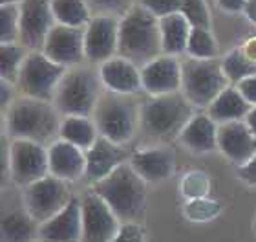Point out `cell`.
<instances>
[{
	"label": "cell",
	"instance_id": "24",
	"mask_svg": "<svg viewBox=\"0 0 256 242\" xmlns=\"http://www.w3.org/2000/svg\"><path fill=\"white\" fill-rule=\"evenodd\" d=\"M161 30V44H163V54L166 55H180L187 54V43L190 35V24L187 19L178 11L172 15H165L160 19Z\"/></svg>",
	"mask_w": 256,
	"mask_h": 242
},
{
	"label": "cell",
	"instance_id": "41",
	"mask_svg": "<svg viewBox=\"0 0 256 242\" xmlns=\"http://www.w3.org/2000/svg\"><path fill=\"white\" fill-rule=\"evenodd\" d=\"M244 52H246L252 61H256V39H251V41L244 46Z\"/></svg>",
	"mask_w": 256,
	"mask_h": 242
},
{
	"label": "cell",
	"instance_id": "37",
	"mask_svg": "<svg viewBox=\"0 0 256 242\" xmlns=\"http://www.w3.org/2000/svg\"><path fill=\"white\" fill-rule=\"evenodd\" d=\"M236 86L240 88V92L244 94V97H246L247 101L251 103L252 107H256V76L247 77V79H244Z\"/></svg>",
	"mask_w": 256,
	"mask_h": 242
},
{
	"label": "cell",
	"instance_id": "35",
	"mask_svg": "<svg viewBox=\"0 0 256 242\" xmlns=\"http://www.w3.org/2000/svg\"><path fill=\"white\" fill-rule=\"evenodd\" d=\"M112 242H144V227L139 222H121Z\"/></svg>",
	"mask_w": 256,
	"mask_h": 242
},
{
	"label": "cell",
	"instance_id": "9",
	"mask_svg": "<svg viewBox=\"0 0 256 242\" xmlns=\"http://www.w3.org/2000/svg\"><path fill=\"white\" fill-rule=\"evenodd\" d=\"M72 196L74 194L70 193L68 182H64L54 174H48L26 185L22 193L24 207L38 224L54 218L59 211H62L68 205Z\"/></svg>",
	"mask_w": 256,
	"mask_h": 242
},
{
	"label": "cell",
	"instance_id": "25",
	"mask_svg": "<svg viewBox=\"0 0 256 242\" xmlns=\"http://www.w3.org/2000/svg\"><path fill=\"white\" fill-rule=\"evenodd\" d=\"M38 224L28 209L4 211L2 215V242H33L38 238Z\"/></svg>",
	"mask_w": 256,
	"mask_h": 242
},
{
	"label": "cell",
	"instance_id": "29",
	"mask_svg": "<svg viewBox=\"0 0 256 242\" xmlns=\"http://www.w3.org/2000/svg\"><path fill=\"white\" fill-rule=\"evenodd\" d=\"M222 68L230 85H238L244 79L256 76V61H252L244 52V48H234L222 59Z\"/></svg>",
	"mask_w": 256,
	"mask_h": 242
},
{
	"label": "cell",
	"instance_id": "3",
	"mask_svg": "<svg viewBox=\"0 0 256 242\" xmlns=\"http://www.w3.org/2000/svg\"><path fill=\"white\" fill-rule=\"evenodd\" d=\"M196 114V107L183 92L148 96L141 103V127L148 140L168 143L180 140V134Z\"/></svg>",
	"mask_w": 256,
	"mask_h": 242
},
{
	"label": "cell",
	"instance_id": "38",
	"mask_svg": "<svg viewBox=\"0 0 256 242\" xmlns=\"http://www.w3.org/2000/svg\"><path fill=\"white\" fill-rule=\"evenodd\" d=\"M216 4L220 6V10H224L225 13H242L247 10L249 0H216Z\"/></svg>",
	"mask_w": 256,
	"mask_h": 242
},
{
	"label": "cell",
	"instance_id": "11",
	"mask_svg": "<svg viewBox=\"0 0 256 242\" xmlns=\"http://www.w3.org/2000/svg\"><path fill=\"white\" fill-rule=\"evenodd\" d=\"M82 207V240L80 242H112L118 235L121 220L112 207L90 189L80 196Z\"/></svg>",
	"mask_w": 256,
	"mask_h": 242
},
{
	"label": "cell",
	"instance_id": "5",
	"mask_svg": "<svg viewBox=\"0 0 256 242\" xmlns=\"http://www.w3.org/2000/svg\"><path fill=\"white\" fill-rule=\"evenodd\" d=\"M104 92L101 74L94 66L79 65L66 70L54 97L60 116H94L97 101Z\"/></svg>",
	"mask_w": 256,
	"mask_h": 242
},
{
	"label": "cell",
	"instance_id": "22",
	"mask_svg": "<svg viewBox=\"0 0 256 242\" xmlns=\"http://www.w3.org/2000/svg\"><path fill=\"white\" fill-rule=\"evenodd\" d=\"M180 141L198 154L216 151L218 149V123L207 112H196L180 134Z\"/></svg>",
	"mask_w": 256,
	"mask_h": 242
},
{
	"label": "cell",
	"instance_id": "31",
	"mask_svg": "<svg viewBox=\"0 0 256 242\" xmlns=\"http://www.w3.org/2000/svg\"><path fill=\"white\" fill-rule=\"evenodd\" d=\"M20 39V4L0 8V44L18 43Z\"/></svg>",
	"mask_w": 256,
	"mask_h": 242
},
{
	"label": "cell",
	"instance_id": "40",
	"mask_svg": "<svg viewBox=\"0 0 256 242\" xmlns=\"http://www.w3.org/2000/svg\"><path fill=\"white\" fill-rule=\"evenodd\" d=\"M246 123L249 125V129H251L252 132H254V136H256V107H252L251 112L246 116Z\"/></svg>",
	"mask_w": 256,
	"mask_h": 242
},
{
	"label": "cell",
	"instance_id": "23",
	"mask_svg": "<svg viewBox=\"0 0 256 242\" xmlns=\"http://www.w3.org/2000/svg\"><path fill=\"white\" fill-rule=\"evenodd\" d=\"M252 105L247 101L240 88L236 85H229L216 99H214L207 108V114L218 125L229 123V121H238L246 119V116L251 112Z\"/></svg>",
	"mask_w": 256,
	"mask_h": 242
},
{
	"label": "cell",
	"instance_id": "2",
	"mask_svg": "<svg viewBox=\"0 0 256 242\" xmlns=\"http://www.w3.org/2000/svg\"><path fill=\"white\" fill-rule=\"evenodd\" d=\"M118 55L126 57L139 68L163 55L160 19L138 2L119 19Z\"/></svg>",
	"mask_w": 256,
	"mask_h": 242
},
{
	"label": "cell",
	"instance_id": "15",
	"mask_svg": "<svg viewBox=\"0 0 256 242\" xmlns=\"http://www.w3.org/2000/svg\"><path fill=\"white\" fill-rule=\"evenodd\" d=\"M182 61L174 55H160L141 68L143 90L148 96H165L182 92Z\"/></svg>",
	"mask_w": 256,
	"mask_h": 242
},
{
	"label": "cell",
	"instance_id": "16",
	"mask_svg": "<svg viewBox=\"0 0 256 242\" xmlns=\"http://www.w3.org/2000/svg\"><path fill=\"white\" fill-rule=\"evenodd\" d=\"M218 151L236 167L246 165L256 154V136L246 119L218 125Z\"/></svg>",
	"mask_w": 256,
	"mask_h": 242
},
{
	"label": "cell",
	"instance_id": "14",
	"mask_svg": "<svg viewBox=\"0 0 256 242\" xmlns=\"http://www.w3.org/2000/svg\"><path fill=\"white\" fill-rule=\"evenodd\" d=\"M42 52L52 61L66 66V68L84 65V28L55 24L54 30L46 37Z\"/></svg>",
	"mask_w": 256,
	"mask_h": 242
},
{
	"label": "cell",
	"instance_id": "13",
	"mask_svg": "<svg viewBox=\"0 0 256 242\" xmlns=\"http://www.w3.org/2000/svg\"><path fill=\"white\" fill-rule=\"evenodd\" d=\"M57 24L52 0L20 2V39L18 43L30 52H42L46 37Z\"/></svg>",
	"mask_w": 256,
	"mask_h": 242
},
{
	"label": "cell",
	"instance_id": "17",
	"mask_svg": "<svg viewBox=\"0 0 256 242\" xmlns=\"http://www.w3.org/2000/svg\"><path fill=\"white\" fill-rule=\"evenodd\" d=\"M132 152L134 151H130L126 145H119V143L108 140L104 136H99L96 143L86 151L84 178L92 183L106 178L119 165L130 161Z\"/></svg>",
	"mask_w": 256,
	"mask_h": 242
},
{
	"label": "cell",
	"instance_id": "42",
	"mask_svg": "<svg viewBox=\"0 0 256 242\" xmlns=\"http://www.w3.org/2000/svg\"><path fill=\"white\" fill-rule=\"evenodd\" d=\"M24 0H0V6H10V4H20Z\"/></svg>",
	"mask_w": 256,
	"mask_h": 242
},
{
	"label": "cell",
	"instance_id": "30",
	"mask_svg": "<svg viewBox=\"0 0 256 242\" xmlns=\"http://www.w3.org/2000/svg\"><path fill=\"white\" fill-rule=\"evenodd\" d=\"M187 55L194 59H216L218 43L212 32L205 28H192L187 43Z\"/></svg>",
	"mask_w": 256,
	"mask_h": 242
},
{
	"label": "cell",
	"instance_id": "34",
	"mask_svg": "<svg viewBox=\"0 0 256 242\" xmlns=\"http://www.w3.org/2000/svg\"><path fill=\"white\" fill-rule=\"evenodd\" d=\"M138 4H141L143 8L156 15L158 19L165 15H172V13H178L180 8H182V0H138Z\"/></svg>",
	"mask_w": 256,
	"mask_h": 242
},
{
	"label": "cell",
	"instance_id": "20",
	"mask_svg": "<svg viewBox=\"0 0 256 242\" xmlns=\"http://www.w3.org/2000/svg\"><path fill=\"white\" fill-rule=\"evenodd\" d=\"M99 74L104 90L118 92V94H139L143 90L141 81V68L126 57L116 55L112 59L99 65Z\"/></svg>",
	"mask_w": 256,
	"mask_h": 242
},
{
	"label": "cell",
	"instance_id": "26",
	"mask_svg": "<svg viewBox=\"0 0 256 242\" xmlns=\"http://www.w3.org/2000/svg\"><path fill=\"white\" fill-rule=\"evenodd\" d=\"M99 136V129L90 116H64L60 121L59 138L74 143L82 151H88Z\"/></svg>",
	"mask_w": 256,
	"mask_h": 242
},
{
	"label": "cell",
	"instance_id": "19",
	"mask_svg": "<svg viewBox=\"0 0 256 242\" xmlns=\"http://www.w3.org/2000/svg\"><path fill=\"white\" fill-rule=\"evenodd\" d=\"M130 165L144 182H163L174 174L176 156L170 147L156 145L134 151L130 156Z\"/></svg>",
	"mask_w": 256,
	"mask_h": 242
},
{
	"label": "cell",
	"instance_id": "39",
	"mask_svg": "<svg viewBox=\"0 0 256 242\" xmlns=\"http://www.w3.org/2000/svg\"><path fill=\"white\" fill-rule=\"evenodd\" d=\"M2 110H8V108L13 105V101H15V90H16V85H13V83H10V81H4L2 79Z\"/></svg>",
	"mask_w": 256,
	"mask_h": 242
},
{
	"label": "cell",
	"instance_id": "18",
	"mask_svg": "<svg viewBox=\"0 0 256 242\" xmlns=\"http://www.w3.org/2000/svg\"><path fill=\"white\" fill-rule=\"evenodd\" d=\"M40 242H80L82 240V207L80 198L72 196L68 205L54 218L38 226Z\"/></svg>",
	"mask_w": 256,
	"mask_h": 242
},
{
	"label": "cell",
	"instance_id": "10",
	"mask_svg": "<svg viewBox=\"0 0 256 242\" xmlns=\"http://www.w3.org/2000/svg\"><path fill=\"white\" fill-rule=\"evenodd\" d=\"M8 169L11 180L16 185L26 187L50 174L48 149L37 141L11 140Z\"/></svg>",
	"mask_w": 256,
	"mask_h": 242
},
{
	"label": "cell",
	"instance_id": "12",
	"mask_svg": "<svg viewBox=\"0 0 256 242\" xmlns=\"http://www.w3.org/2000/svg\"><path fill=\"white\" fill-rule=\"evenodd\" d=\"M119 19L116 15H96L84 28L86 63L102 65L118 55L119 50Z\"/></svg>",
	"mask_w": 256,
	"mask_h": 242
},
{
	"label": "cell",
	"instance_id": "33",
	"mask_svg": "<svg viewBox=\"0 0 256 242\" xmlns=\"http://www.w3.org/2000/svg\"><path fill=\"white\" fill-rule=\"evenodd\" d=\"M88 6L97 15L123 17L134 4L130 0H88Z\"/></svg>",
	"mask_w": 256,
	"mask_h": 242
},
{
	"label": "cell",
	"instance_id": "4",
	"mask_svg": "<svg viewBox=\"0 0 256 242\" xmlns=\"http://www.w3.org/2000/svg\"><path fill=\"white\" fill-rule=\"evenodd\" d=\"M92 189L112 207L121 222H139L143 218L146 207V182L134 171L130 161L96 182Z\"/></svg>",
	"mask_w": 256,
	"mask_h": 242
},
{
	"label": "cell",
	"instance_id": "6",
	"mask_svg": "<svg viewBox=\"0 0 256 242\" xmlns=\"http://www.w3.org/2000/svg\"><path fill=\"white\" fill-rule=\"evenodd\" d=\"M92 118L99 134L119 145H126L141 127V105L132 94L104 90Z\"/></svg>",
	"mask_w": 256,
	"mask_h": 242
},
{
	"label": "cell",
	"instance_id": "28",
	"mask_svg": "<svg viewBox=\"0 0 256 242\" xmlns=\"http://www.w3.org/2000/svg\"><path fill=\"white\" fill-rule=\"evenodd\" d=\"M28 54H30V50L26 46H22L20 43L0 44V74H2V79L16 85Z\"/></svg>",
	"mask_w": 256,
	"mask_h": 242
},
{
	"label": "cell",
	"instance_id": "7",
	"mask_svg": "<svg viewBox=\"0 0 256 242\" xmlns=\"http://www.w3.org/2000/svg\"><path fill=\"white\" fill-rule=\"evenodd\" d=\"M182 92L196 108H208V105L230 85L222 61L194 59L188 57L182 63Z\"/></svg>",
	"mask_w": 256,
	"mask_h": 242
},
{
	"label": "cell",
	"instance_id": "27",
	"mask_svg": "<svg viewBox=\"0 0 256 242\" xmlns=\"http://www.w3.org/2000/svg\"><path fill=\"white\" fill-rule=\"evenodd\" d=\"M57 24L74 28H86L92 21V10L88 0H52Z\"/></svg>",
	"mask_w": 256,
	"mask_h": 242
},
{
	"label": "cell",
	"instance_id": "36",
	"mask_svg": "<svg viewBox=\"0 0 256 242\" xmlns=\"http://www.w3.org/2000/svg\"><path fill=\"white\" fill-rule=\"evenodd\" d=\"M238 176L247 185H256V154L247 161L246 165L238 167Z\"/></svg>",
	"mask_w": 256,
	"mask_h": 242
},
{
	"label": "cell",
	"instance_id": "1",
	"mask_svg": "<svg viewBox=\"0 0 256 242\" xmlns=\"http://www.w3.org/2000/svg\"><path fill=\"white\" fill-rule=\"evenodd\" d=\"M62 116L54 103L20 96L4 112L6 134L11 140H30L50 147L60 132Z\"/></svg>",
	"mask_w": 256,
	"mask_h": 242
},
{
	"label": "cell",
	"instance_id": "8",
	"mask_svg": "<svg viewBox=\"0 0 256 242\" xmlns=\"http://www.w3.org/2000/svg\"><path fill=\"white\" fill-rule=\"evenodd\" d=\"M66 70V66L52 61L44 52H30L22 65L16 88L22 92V96L54 103L57 86Z\"/></svg>",
	"mask_w": 256,
	"mask_h": 242
},
{
	"label": "cell",
	"instance_id": "21",
	"mask_svg": "<svg viewBox=\"0 0 256 242\" xmlns=\"http://www.w3.org/2000/svg\"><path fill=\"white\" fill-rule=\"evenodd\" d=\"M50 174L64 182H77L86 174V151L66 140H55L48 147Z\"/></svg>",
	"mask_w": 256,
	"mask_h": 242
},
{
	"label": "cell",
	"instance_id": "32",
	"mask_svg": "<svg viewBox=\"0 0 256 242\" xmlns=\"http://www.w3.org/2000/svg\"><path fill=\"white\" fill-rule=\"evenodd\" d=\"M182 13L187 22L190 24V28H205L210 30V11L205 0H182Z\"/></svg>",
	"mask_w": 256,
	"mask_h": 242
}]
</instances>
